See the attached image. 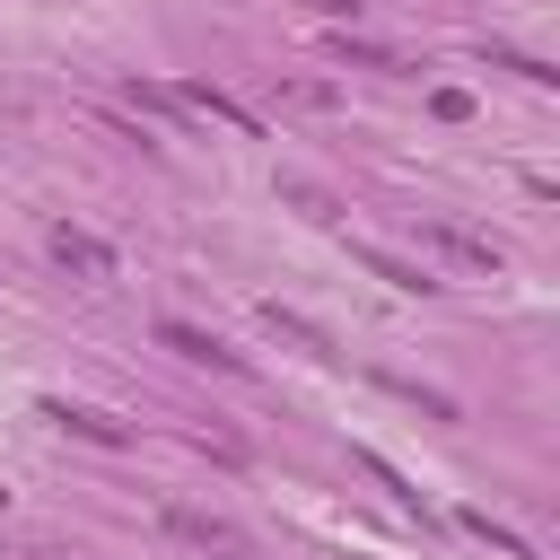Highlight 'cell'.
<instances>
[{"label": "cell", "instance_id": "6da1fadb", "mask_svg": "<svg viewBox=\"0 0 560 560\" xmlns=\"http://www.w3.org/2000/svg\"><path fill=\"white\" fill-rule=\"evenodd\" d=\"M44 254H52L70 280H88V289L114 280V245H105L96 228H79V219H52V228H44Z\"/></svg>", "mask_w": 560, "mask_h": 560}, {"label": "cell", "instance_id": "7a4b0ae2", "mask_svg": "<svg viewBox=\"0 0 560 560\" xmlns=\"http://www.w3.org/2000/svg\"><path fill=\"white\" fill-rule=\"evenodd\" d=\"M184 551H210V560H254V542H245V525L236 516H210V508H166L158 516Z\"/></svg>", "mask_w": 560, "mask_h": 560}, {"label": "cell", "instance_id": "3957f363", "mask_svg": "<svg viewBox=\"0 0 560 560\" xmlns=\"http://www.w3.org/2000/svg\"><path fill=\"white\" fill-rule=\"evenodd\" d=\"M429 245L446 262H464V271H508V245L490 228H472V219H429Z\"/></svg>", "mask_w": 560, "mask_h": 560}, {"label": "cell", "instance_id": "277c9868", "mask_svg": "<svg viewBox=\"0 0 560 560\" xmlns=\"http://www.w3.org/2000/svg\"><path fill=\"white\" fill-rule=\"evenodd\" d=\"M158 341L175 350V359H192V368H219V376H245V359L219 341V332H201V324H184V315H158Z\"/></svg>", "mask_w": 560, "mask_h": 560}, {"label": "cell", "instance_id": "5b68a950", "mask_svg": "<svg viewBox=\"0 0 560 560\" xmlns=\"http://www.w3.org/2000/svg\"><path fill=\"white\" fill-rule=\"evenodd\" d=\"M44 420H61V429L88 438V446H131V429H122L114 411H88V402H44Z\"/></svg>", "mask_w": 560, "mask_h": 560}, {"label": "cell", "instance_id": "8992f818", "mask_svg": "<svg viewBox=\"0 0 560 560\" xmlns=\"http://www.w3.org/2000/svg\"><path fill=\"white\" fill-rule=\"evenodd\" d=\"M359 262H368L376 280H394V289H438V280H429L420 262H402V254H385V245H359Z\"/></svg>", "mask_w": 560, "mask_h": 560}, {"label": "cell", "instance_id": "52a82bcc", "mask_svg": "<svg viewBox=\"0 0 560 560\" xmlns=\"http://www.w3.org/2000/svg\"><path fill=\"white\" fill-rule=\"evenodd\" d=\"M332 61H350V70H402V52H385L368 35H332Z\"/></svg>", "mask_w": 560, "mask_h": 560}, {"label": "cell", "instance_id": "ba28073f", "mask_svg": "<svg viewBox=\"0 0 560 560\" xmlns=\"http://www.w3.org/2000/svg\"><path fill=\"white\" fill-rule=\"evenodd\" d=\"M262 324H271V332H289V341H306V350H315V359H324V350H332V341H324V332H315V324H306V315H289V306H262Z\"/></svg>", "mask_w": 560, "mask_h": 560}, {"label": "cell", "instance_id": "9c48e42d", "mask_svg": "<svg viewBox=\"0 0 560 560\" xmlns=\"http://www.w3.org/2000/svg\"><path fill=\"white\" fill-rule=\"evenodd\" d=\"M490 61H499V70H516V79H534V88H551V79H560L551 61H534V52H508V44H490Z\"/></svg>", "mask_w": 560, "mask_h": 560}, {"label": "cell", "instance_id": "30bf717a", "mask_svg": "<svg viewBox=\"0 0 560 560\" xmlns=\"http://www.w3.org/2000/svg\"><path fill=\"white\" fill-rule=\"evenodd\" d=\"M464 525H472V534H481V542H499V551H508V560H525V542H516V534H508V525H499V516H481V508H464Z\"/></svg>", "mask_w": 560, "mask_h": 560}, {"label": "cell", "instance_id": "8fae6325", "mask_svg": "<svg viewBox=\"0 0 560 560\" xmlns=\"http://www.w3.org/2000/svg\"><path fill=\"white\" fill-rule=\"evenodd\" d=\"M0 560H79V551H70V542H9Z\"/></svg>", "mask_w": 560, "mask_h": 560}, {"label": "cell", "instance_id": "7c38bea8", "mask_svg": "<svg viewBox=\"0 0 560 560\" xmlns=\"http://www.w3.org/2000/svg\"><path fill=\"white\" fill-rule=\"evenodd\" d=\"M298 9H315V18H350L359 0H298Z\"/></svg>", "mask_w": 560, "mask_h": 560}]
</instances>
